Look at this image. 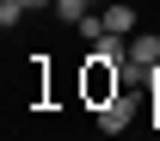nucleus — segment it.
Listing matches in <instances>:
<instances>
[{"label": "nucleus", "instance_id": "obj_9", "mask_svg": "<svg viewBox=\"0 0 160 141\" xmlns=\"http://www.w3.org/2000/svg\"><path fill=\"white\" fill-rule=\"evenodd\" d=\"M92 6H105V0H92Z\"/></svg>", "mask_w": 160, "mask_h": 141}, {"label": "nucleus", "instance_id": "obj_6", "mask_svg": "<svg viewBox=\"0 0 160 141\" xmlns=\"http://www.w3.org/2000/svg\"><path fill=\"white\" fill-rule=\"evenodd\" d=\"M148 117H154V129H160V68L148 74Z\"/></svg>", "mask_w": 160, "mask_h": 141}, {"label": "nucleus", "instance_id": "obj_7", "mask_svg": "<svg viewBox=\"0 0 160 141\" xmlns=\"http://www.w3.org/2000/svg\"><path fill=\"white\" fill-rule=\"evenodd\" d=\"M25 19V0H0V25H6V31H12V25Z\"/></svg>", "mask_w": 160, "mask_h": 141}, {"label": "nucleus", "instance_id": "obj_3", "mask_svg": "<svg viewBox=\"0 0 160 141\" xmlns=\"http://www.w3.org/2000/svg\"><path fill=\"white\" fill-rule=\"evenodd\" d=\"M129 61L160 68V31H136V37H129Z\"/></svg>", "mask_w": 160, "mask_h": 141}, {"label": "nucleus", "instance_id": "obj_8", "mask_svg": "<svg viewBox=\"0 0 160 141\" xmlns=\"http://www.w3.org/2000/svg\"><path fill=\"white\" fill-rule=\"evenodd\" d=\"M43 6H56V0H25V12H43Z\"/></svg>", "mask_w": 160, "mask_h": 141}, {"label": "nucleus", "instance_id": "obj_2", "mask_svg": "<svg viewBox=\"0 0 160 141\" xmlns=\"http://www.w3.org/2000/svg\"><path fill=\"white\" fill-rule=\"evenodd\" d=\"M99 12H105V25H111V37H136L142 31V19H136L129 0H111V6H99Z\"/></svg>", "mask_w": 160, "mask_h": 141}, {"label": "nucleus", "instance_id": "obj_1", "mask_svg": "<svg viewBox=\"0 0 160 141\" xmlns=\"http://www.w3.org/2000/svg\"><path fill=\"white\" fill-rule=\"evenodd\" d=\"M129 117H136V98H111V104H99V129L105 135H123V129H129Z\"/></svg>", "mask_w": 160, "mask_h": 141}, {"label": "nucleus", "instance_id": "obj_4", "mask_svg": "<svg viewBox=\"0 0 160 141\" xmlns=\"http://www.w3.org/2000/svg\"><path fill=\"white\" fill-rule=\"evenodd\" d=\"M74 31H80L86 43H105V37H111V25H105V12H99V6H92L86 19H74Z\"/></svg>", "mask_w": 160, "mask_h": 141}, {"label": "nucleus", "instance_id": "obj_5", "mask_svg": "<svg viewBox=\"0 0 160 141\" xmlns=\"http://www.w3.org/2000/svg\"><path fill=\"white\" fill-rule=\"evenodd\" d=\"M49 12H56V19H68V25H74V19H86V12H92V0H56Z\"/></svg>", "mask_w": 160, "mask_h": 141}]
</instances>
